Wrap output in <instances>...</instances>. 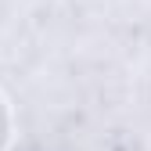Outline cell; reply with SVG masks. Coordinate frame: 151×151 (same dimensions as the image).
<instances>
[{
    "mask_svg": "<svg viewBox=\"0 0 151 151\" xmlns=\"http://www.w3.org/2000/svg\"><path fill=\"white\" fill-rule=\"evenodd\" d=\"M7 140H11V111H7V101L0 97V151L7 147Z\"/></svg>",
    "mask_w": 151,
    "mask_h": 151,
    "instance_id": "obj_1",
    "label": "cell"
}]
</instances>
